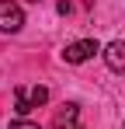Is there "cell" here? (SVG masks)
<instances>
[{
  "instance_id": "cell-1",
  "label": "cell",
  "mask_w": 125,
  "mask_h": 129,
  "mask_svg": "<svg viewBox=\"0 0 125 129\" xmlns=\"http://www.w3.org/2000/svg\"><path fill=\"white\" fill-rule=\"evenodd\" d=\"M49 101V87L42 84H18L14 87V112L18 115H28L31 108H42Z\"/></svg>"
},
{
  "instance_id": "cell-2",
  "label": "cell",
  "mask_w": 125,
  "mask_h": 129,
  "mask_svg": "<svg viewBox=\"0 0 125 129\" xmlns=\"http://www.w3.org/2000/svg\"><path fill=\"white\" fill-rule=\"evenodd\" d=\"M21 28H24V11H21V4L0 0V31H4V35H14Z\"/></svg>"
},
{
  "instance_id": "cell-3",
  "label": "cell",
  "mask_w": 125,
  "mask_h": 129,
  "mask_svg": "<svg viewBox=\"0 0 125 129\" xmlns=\"http://www.w3.org/2000/svg\"><path fill=\"white\" fill-rule=\"evenodd\" d=\"M94 52H104L101 45H97V39H80V42H70L66 49H62V59L73 63V66H80V63H87Z\"/></svg>"
},
{
  "instance_id": "cell-4",
  "label": "cell",
  "mask_w": 125,
  "mask_h": 129,
  "mask_svg": "<svg viewBox=\"0 0 125 129\" xmlns=\"http://www.w3.org/2000/svg\"><path fill=\"white\" fill-rule=\"evenodd\" d=\"M56 129H83L80 126V105L77 101H66V105L56 112V122H52Z\"/></svg>"
},
{
  "instance_id": "cell-5",
  "label": "cell",
  "mask_w": 125,
  "mask_h": 129,
  "mask_svg": "<svg viewBox=\"0 0 125 129\" xmlns=\"http://www.w3.org/2000/svg\"><path fill=\"white\" fill-rule=\"evenodd\" d=\"M101 56H104V63H108L111 73H122V70H125V42H122V39H118V42H108Z\"/></svg>"
},
{
  "instance_id": "cell-6",
  "label": "cell",
  "mask_w": 125,
  "mask_h": 129,
  "mask_svg": "<svg viewBox=\"0 0 125 129\" xmlns=\"http://www.w3.org/2000/svg\"><path fill=\"white\" fill-rule=\"evenodd\" d=\"M11 129H42V126H38V122H31V119H14Z\"/></svg>"
},
{
  "instance_id": "cell-7",
  "label": "cell",
  "mask_w": 125,
  "mask_h": 129,
  "mask_svg": "<svg viewBox=\"0 0 125 129\" xmlns=\"http://www.w3.org/2000/svg\"><path fill=\"white\" fill-rule=\"evenodd\" d=\"M31 4H38V0H31Z\"/></svg>"
}]
</instances>
